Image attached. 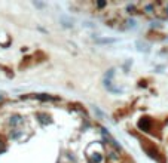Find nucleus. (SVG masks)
Wrapping results in <instances>:
<instances>
[{"label":"nucleus","mask_w":168,"mask_h":163,"mask_svg":"<svg viewBox=\"0 0 168 163\" xmlns=\"http://www.w3.org/2000/svg\"><path fill=\"white\" fill-rule=\"evenodd\" d=\"M95 42L97 43H104V45H106V43H116V39H98V37H97Z\"/></svg>","instance_id":"3"},{"label":"nucleus","mask_w":168,"mask_h":163,"mask_svg":"<svg viewBox=\"0 0 168 163\" xmlns=\"http://www.w3.org/2000/svg\"><path fill=\"white\" fill-rule=\"evenodd\" d=\"M60 19H61V23H62V25H64V27H73V19H72V18H67L66 15H61V18H60Z\"/></svg>","instance_id":"2"},{"label":"nucleus","mask_w":168,"mask_h":163,"mask_svg":"<svg viewBox=\"0 0 168 163\" xmlns=\"http://www.w3.org/2000/svg\"><path fill=\"white\" fill-rule=\"evenodd\" d=\"M138 128H140V129H143L144 132H147V130H149V128H150V120H149L147 117L141 119L140 122H138Z\"/></svg>","instance_id":"1"}]
</instances>
